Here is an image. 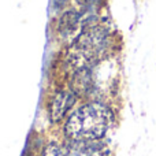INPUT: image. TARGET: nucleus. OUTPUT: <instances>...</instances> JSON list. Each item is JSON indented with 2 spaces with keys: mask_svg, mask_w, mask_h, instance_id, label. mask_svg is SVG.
<instances>
[{
  "mask_svg": "<svg viewBox=\"0 0 156 156\" xmlns=\"http://www.w3.org/2000/svg\"><path fill=\"white\" fill-rule=\"evenodd\" d=\"M112 122V112L103 103H88L67 118L65 133L77 143H94L105 136Z\"/></svg>",
  "mask_w": 156,
  "mask_h": 156,
  "instance_id": "f257e3e1",
  "label": "nucleus"
},
{
  "mask_svg": "<svg viewBox=\"0 0 156 156\" xmlns=\"http://www.w3.org/2000/svg\"><path fill=\"white\" fill-rule=\"evenodd\" d=\"M110 45L108 32L101 26H90L82 30L71 43L67 59L71 65L80 69H90L103 58Z\"/></svg>",
  "mask_w": 156,
  "mask_h": 156,
  "instance_id": "f03ea898",
  "label": "nucleus"
},
{
  "mask_svg": "<svg viewBox=\"0 0 156 156\" xmlns=\"http://www.w3.org/2000/svg\"><path fill=\"white\" fill-rule=\"evenodd\" d=\"M77 100V94L71 89L67 90H59L52 96L49 103V118L52 122H59L66 115L69 110L73 107V104Z\"/></svg>",
  "mask_w": 156,
  "mask_h": 156,
  "instance_id": "7ed1b4c3",
  "label": "nucleus"
},
{
  "mask_svg": "<svg viewBox=\"0 0 156 156\" xmlns=\"http://www.w3.org/2000/svg\"><path fill=\"white\" fill-rule=\"evenodd\" d=\"M82 18L78 11H67L65 12L59 19V25H58V33L62 38L67 40H76V37L80 34L81 26H82ZM71 41V43H73Z\"/></svg>",
  "mask_w": 156,
  "mask_h": 156,
  "instance_id": "20e7f679",
  "label": "nucleus"
},
{
  "mask_svg": "<svg viewBox=\"0 0 156 156\" xmlns=\"http://www.w3.org/2000/svg\"><path fill=\"white\" fill-rule=\"evenodd\" d=\"M41 156H67V151L63 149L62 147H59L58 144H49L45 147L43 155Z\"/></svg>",
  "mask_w": 156,
  "mask_h": 156,
  "instance_id": "39448f33",
  "label": "nucleus"
},
{
  "mask_svg": "<svg viewBox=\"0 0 156 156\" xmlns=\"http://www.w3.org/2000/svg\"><path fill=\"white\" fill-rule=\"evenodd\" d=\"M76 3L81 10L89 11V10H92V8L97 7L99 4H101L103 0H76Z\"/></svg>",
  "mask_w": 156,
  "mask_h": 156,
  "instance_id": "423d86ee",
  "label": "nucleus"
},
{
  "mask_svg": "<svg viewBox=\"0 0 156 156\" xmlns=\"http://www.w3.org/2000/svg\"><path fill=\"white\" fill-rule=\"evenodd\" d=\"M66 2H67V0H54V4H55V7L56 8H60V7L65 5Z\"/></svg>",
  "mask_w": 156,
  "mask_h": 156,
  "instance_id": "0eeeda50",
  "label": "nucleus"
}]
</instances>
